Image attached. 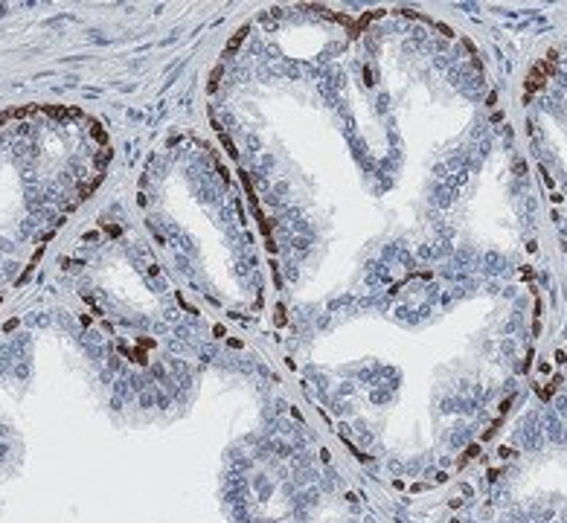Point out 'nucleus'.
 I'll use <instances>...</instances> for the list:
<instances>
[{
  "instance_id": "nucleus-4",
  "label": "nucleus",
  "mask_w": 567,
  "mask_h": 523,
  "mask_svg": "<svg viewBox=\"0 0 567 523\" xmlns=\"http://www.w3.org/2000/svg\"><path fill=\"white\" fill-rule=\"evenodd\" d=\"M245 35H248V27H242V30H239L236 35H233V38H230V44L224 47V56H230V53H233V50H236V47L245 41Z\"/></svg>"
},
{
  "instance_id": "nucleus-6",
  "label": "nucleus",
  "mask_w": 567,
  "mask_h": 523,
  "mask_svg": "<svg viewBox=\"0 0 567 523\" xmlns=\"http://www.w3.org/2000/svg\"><path fill=\"white\" fill-rule=\"evenodd\" d=\"M477 454H480V448H477V445H472V448L466 451V457H463V462H460V465H466V462H469V460H474Z\"/></svg>"
},
{
  "instance_id": "nucleus-8",
  "label": "nucleus",
  "mask_w": 567,
  "mask_h": 523,
  "mask_svg": "<svg viewBox=\"0 0 567 523\" xmlns=\"http://www.w3.org/2000/svg\"><path fill=\"white\" fill-rule=\"evenodd\" d=\"M277 323H280V326L285 323V308H283V306L277 308Z\"/></svg>"
},
{
  "instance_id": "nucleus-7",
  "label": "nucleus",
  "mask_w": 567,
  "mask_h": 523,
  "mask_svg": "<svg viewBox=\"0 0 567 523\" xmlns=\"http://www.w3.org/2000/svg\"><path fill=\"white\" fill-rule=\"evenodd\" d=\"M94 137L99 140V143H105V140H108V137H105V131H102V125H96V123H94Z\"/></svg>"
},
{
  "instance_id": "nucleus-1",
  "label": "nucleus",
  "mask_w": 567,
  "mask_h": 523,
  "mask_svg": "<svg viewBox=\"0 0 567 523\" xmlns=\"http://www.w3.org/2000/svg\"><path fill=\"white\" fill-rule=\"evenodd\" d=\"M556 64H559V53L550 50L547 59H541V62L530 70V76H527V99H533V93L541 91V88L547 85V79H550V73L556 70Z\"/></svg>"
},
{
  "instance_id": "nucleus-2",
  "label": "nucleus",
  "mask_w": 567,
  "mask_h": 523,
  "mask_svg": "<svg viewBox=\"0 0 567 523\" xmlns=\"http://www.w3.org/2000/svg\"><path fill=\"white\" fill-rule=\"evenodd\" d=\"M41 111H44L47 117H59V120H64V117L79 120V117H82V111H79V108H59V105H44Z\"/></svg>"
},
{
  "instance_id": "nucleus-5",
  "label": "nucleus",
  "mask_w": 567,
  "mask_h": 523,
  "mask_svg": "<svg viewBox=\"0 0 567 523\" xmlns=\"http://www.w3.org/2000/svg\"><path fill=\"white\" fill-rule=\"evenodd\" d=\"M219 85H221V67H216V70L210 73V91H216Z\"/></svg>"
},
{
  "instance_id": "nucleus-3",
  "label": "nucleus",
  "mask_w": 567,
  "mask_h": 523,
  "mask_svg": "<svg viewBox=\"0 0 567 523\" xmlns=\"http://www.w3.org/2000/svg\"><path fill=\"white\" fill-rule=\"evenodd\" d=\"M378 15H381V9H378V12H367V15H364V18H361L358 24H352V27H349V35H352V38H358L361 32L367 30V24H370V21H376Z\"/></svg>"
}]
</instances>
